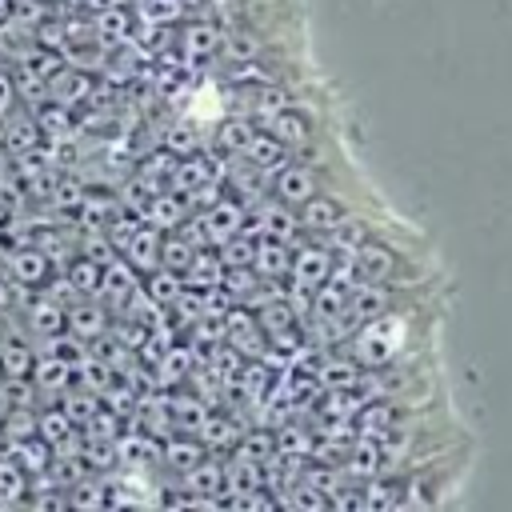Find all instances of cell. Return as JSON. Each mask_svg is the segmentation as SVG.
Masks as SVG:
<instances>
[{
    "instance_id": "6da1fadb",
    "label": "cell",
    "mask_w": 512,
    "mask_h": 512,
    "mask_svg": "<svg viewBox=\"0 0 512 512\" xmlns=\"http://www.w3.org/2000/svg\"><path fill=\"white\" fill-rule=\"evenodd\" d=\"M432 324H436V308H432V292H424L400 308L380 312L376 320H364L344 340V352L364 372H384V368L404 364L412 352H420L432 336Z\"/></svg>"
},
{
    "instance_id": "7a4b0ae2",
    "label": "cell",
    "mask_w": 512,
    "mask_h": 512,
    "mask_svg": "<svg viewBox=\"0 0 512 512\" xmlns=\"http://www.w3.org/2000/svg\"><path fill=\"white\" fill-rule=\"evenodd\" d=\"M220 48H224V32L208 16H192L176 32V52H180V60L188 68H204L208 60H220Z\"/></svg>"
},
{
    "instance_id": "3957f363",
    "label": "cell",
    "mask_w": 512,
    "mask_h": 512,
    "mask_svg": "<svg viewBox=\"0 0 512 512\" xmlns=\"http://www.w3.org/2000/svg\"><path fill=\"white\" fill-rule=\"evenodd\" d=\"M4 268L16 280V288H24V292H40L52 280V256L40 244H12L4 252Z\"/></svg>"
},
{
    "instance_id": "277c9868",
    "label": "cell",
    "mask_w": 512,
    "mask_h": 512,
    "mask_svg": "<svg viewBox=\"0 0 512 512\" xmlns=\"http://www.w3.org/2000/svg\"><path fill=\"white\" fill-rule=\"evenodd\" d=\"M120 256L144 276V272H152V268H160L164 264V228H156V224H148V220H140L136 224V232L128 236V244L120 248Z\"/></svg>"
},
{
    "instance_id": "5b68a950",
    "label": "cell",
    "mask_w": 512,
    "mask_h": 512,
    "mask_svg": "<svg viewBox=\"0 0 512 512\" xmlns=\"http://www.w3.org/2000/svg\"><path fill=\"white\" fill-rule=\"evenodd\" d=\"M24 320H28V328H32L36 336H44V340H56L60 332H68V308H64L56 296H48V292H36V296H32V304L24 308Z\"/></svg>"
},
{
    "instance_id": "8992f818",
    "label": "cell",
    "mask_w": 512,
    "mask_h": 512,
    "mask_svg": "<svg viewBox=\"0 0 512 512\" xmlns=\"http://www.w3.org/2000/svg\"><path fill=\"white\" fill-rule=\"evenodd\" d=\"M72 372H76L72 356L44 352V356H36V368H32V376H28V380H32L40 392H64V388L72 384Z\"/></svg>"
},
{
    "instance_id": "52a82bcc",
    "label": "cell",
    "mask_w": 512,
    "mask_h": 512,
    "mask_svg": "<svg viewBox=\"0 0 512 512\" xmlns=\"http://www.w3.org/2000/svg\"><path fill=\"white\" fill-rule=\"evenodd\" d=\"M104 328H108V308H100L96 296H84V300H76V304L68 308V336L92 340V336H100Z\"/></svg>"
},
{
    "instance_id": "ba28073f",
    "label": "cell",
    "mask_w": 512,
    "mask_h": 512,
    "mask_svg": "<svg viewBox=\"0 0 512 512\" xmlns=\"http://www.w3.org/2000/svg\"><path fill=\"white\" fill-rule=\"evenodd\" d=\"M32 368H36L32 348H28L24 340H16V332L8 328V332L0 336V376H4V380H28Z\"/></svg>"
},
{
    "instance_id": "9c48e42d",
    "label": "cell",
    "mask_w": 512,
    "mask_h": 512,
    "mask_svg": "<svg viewBox=\"0 0 512 512\" xmlns=\"http://www.w3.org/2000/svg\"><path fill=\"white\" fill-rule=\"evenodd\" d=\"M16 108H20V80H16L12 68L0 64V120H4L8 112H16Z\"/></svg>"
},
{
    "instance_id": "30bf717a",
    "label": "cell",
    "mask_w": 512,
    "mask_h": 512,
    "mask_svg": "<svg viewBox=\"0 0 512 512\" xmlns=\"http://www.w3.org/2000/svg\"><path fill=\"white\" fill-rule=\"evenodd\" d=\"M12 296H16V280L8 276V268H0V308H8Z\"/></svg>"
},
{
    "instance_id": "8fae6325",
    "label": "cell",
    "mask_w": 512,
    "mask_h": 512,
    "mask_svg": "<svg viewBox=\"0 0 512 512\" xmlns=\"http://www.w3.org/2000/svg\"><path fill=\"white\" fill-rule=\"evenodd\" d=\"M8 328H12V324H4V320H0V336H4V332H8Z\"/></svg>"
}]
</instances>
